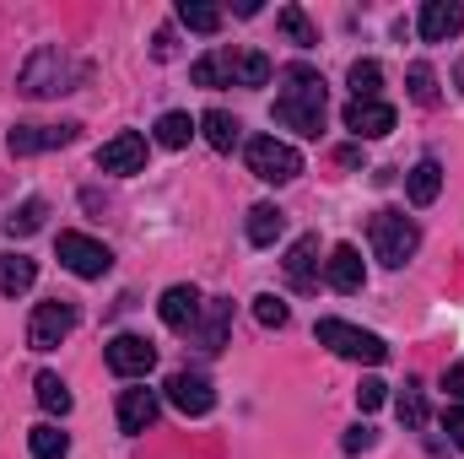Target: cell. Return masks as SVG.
<instances>
[{
  "label": "cell",
  "instance_id": "obj_1",
  "mask_svg": "<svg viewBox=\"0 0 464 459\" xmlns=\"http://www.w3.org/2000/svg\"><path fill=\"white\" fill-rule=\"evenodd\" d=\"M276 124H286V130H297V135H319V130H324V76H319L314 65H286V71H281Z\"/></svg>",
  "mask_w": 464,
  "mask_h": 459
},
{
  "label": "cell",
  "instance_id": "obj_2",
  "mask_svg": "<svg viewBox=\"0 0 464 459\" xmlns=\"http://www.w3.org/2000/svg\"><path fill=\"white\" fill-rule=\"evenodd\" d=\"M76 82H82V65H76L60 44L33 49V60L22 65V93H27V98H54V93H71Z\"/></svg>",
  "mask_w": 464,
  "mask_h": 459
},
{
  "label": "cell",
  "instance_id": "obj_3",
  "mask_svg": "<svg viewBox=\"0 0 464 459\" xmlns=\"http://www.w3.org/2000/svg\"><path fill=\"white\" fill-rule=\"evenodd\" d=\"M367 238H372V254H378L389 270H400V265L421 249V228H416L405 211H378V217L367 222Z\"/></svg>",
  "mask_w": 464,
  "mask_h": 459
},
{
  "label": "cell",
  "instance_id": "obj_4",
  "mask_svg": "<svg viewBox=\"0 0 464 459\" xmlns=\"http://www.w3.org/2000/svg\"><path fill=\"white\" fill-rule=\"evenodd\" d=\"M243 157H248V173L265 179V184H292V179L303 173L297 146H286V141H276V135H254Z\"/></svg>",
  "mask_w": 464,
  "mask_h": 459
},
{
  "label": "cell",
  "instance_id": "obj_5",
  "mask_svg": "<svg viewBox=\"0 0 464 459\" xmlns=\"http://www.w3.org/2000/svg\"><path fill=\"white\" fill-rule=\"evenodd\" d=\"M319 346H330V351L346 356V362H367V367H378V362L389 356V346L378 341L372 330H356L346 319H319Z\"/></svg>",
  "mask_w": 464,
  "mask_h": 459
},
{
  "label": "cell",
  "instance_id": "obj_6",
  "mask_svg": "<svg viewBox=\"0 0 464 459\" xmlns=\"http://www.w3.org/2000/svg\"><path fill=\"white\" fill-rule=\"evenodd\" d=\"M76 319H82V314H76V303H65V298L38 303L33 319H27V346H33V351H54V346L76 330Z\"/></svg>",
  "mask_w": 464,
  "mask_h": 459
},
{
  "label": "cell",
  "instance_id": "obj_7",
  "mask_svg": "<svg viewBox=\"0 0 464 459\" xmlns=\"http://www.w3.org/2000/svg\"><path fill=\"white\" fill-rule=\"evenodd\" d=\"M60 265L82 281H98V276H109L114 254H109V243H98L87 232H60Z\"/></svg>",
  "mask_w": 464,
  "mask_h": 459
},
{
  "label": "cell",
  "instance_id": "obj_8",
  "mask_svg": "<svg viewBox=\"0 0 464 459\" xmlns=\"http://www.w3.org/2000/svg\"><path fill=\"white\" fill-rule=\"evenodd\" d=\"M76 141V124H16L5 135L11 157H33V151H54V146H71Z\"/></svg>",
  "mask_w": 464,
  "mask_h": 459
},
{
  "label": "cell",
  "instance_id": "obj_9",
  "mask_svg": "<svg viewBox=\"0 0 464 459\" xmlns=\"http://www.w3.org/2000/svg\"><path fill=\"white\" fill-rule=\"evenodd\" d=\"M98 168L103 173H140L146 168V135H135V130H119L114 141H103L98 146Z\"/></svg>",
  "mask_w": 464,
  "mask_h": 459
},
{
  "label": "cell",
  "instance_id": "obj_10",
  "mask_svg": "<svg viewBox=\"0 0 464 459\" xmlns=\"http://www.w3.org/2000/svg\"><path fill=\"white\" fill-rule=\"evenodd\" d=\"M109 367H114L119 378H146L157 367V346L146 341V336H114L109 341Z\"/></svg>",
  "mask_w": 464,
  "mask_h": 459
},
{
  "label": "cell",
  "instance_id": "obj_11",
  "mask_svg": "<svg viewBox=\"0 0 464 459\" xmlns=\"http://www.w3.org/2000/svg\"><path fill=\"white\" fill-rule=\"evenodd\" d=\"M168 400H173L184 416H211L217 389H211V378H206V373H173V378H168Z\"/></svg>",
  "mask_w": 464,
  "mask_h": 459
},
{
  "label": "cell",
  "instance_id": "obj_12",
  "mask_svg": "<svg viewBox=\"0 0 464 459\" xmlns=\"http://www.w3.org/2000/svg\"><path fill=\"white\" fill-rule=\"evenodd\" d=\"M416 27H421L427 44H449V38L464 33V5L459 0H427L421 16H416Z\"/></svg>",
  "mask_w": 464,
  "mask_h": 459
},
{
  "label": "cell",
  "instance_id": "obj_13",
  "mask_svg": "<svg viewBox=\"0 0 464 459\" xmlns=\"http://www.w3.org/2000/svg\"><path fill=\"white\" fill-rule=\"evenodd\" d=\"M200 308H206V298H200V287H189V281L168 287V292H162V303H157V314H162V325H168V330H195Z\"/></svg>",
  "mask_w": 464,
  "mask_h": 459
},
{
  "label": "cell",
  "instance_id": "obj_14",
  "mask_svg": "<svg viewBox=\"0 0 464 459\" xmlns=\"http://www.w3.org/2000/svg\"><path fill=\"white\" fill-rule=\"evenodd\" d=\"M227 330H232V298H206V308H200V319H195V346L200 351H222L227 346Z\"/></svg>",
  "mask_w": 464,
  "mask_h": 459
},
{
  "label": "cell",
  "instance_id": "obj_15",
  "mask_svg": "<svg viewBox=\"0 0 464 459\" xmlns=\"http://www.w3.org/2000/svg\"><path fill=\"white\" fill-rule=\"evenodd\" d=\"M286 287L292 292H314L319 287V238L314 232L286 249Z\"/></svg>",
  "mask_w": 464,
  "mask_h": 459
},
{
  "label": "cell",
  "instance_id": "obj_16",
  "mask_svg": "<svg viewBox=\"0 0 464 459\" xmlns=\"http://www.w3.org/2000/svg\"><path fill=\"white\" fill-rule=\"evenodd\" d=\"M346 130L356 141H378V135H389L394 130V109L389 103H346Z\"/></svg>",
  "mask_w": 464,
  "mask_h": 459
},
{
  "label": "cell",
  "instance_id": "obj_17",
  "mask_svg": "<svg viewBox=\"0 0 464 459\" xmlns=\"http://www.w3.org/2000/svg\"><path fill=\"white\" fill-rule=\"evenodd\" d=\"M324 281H330L335 292H362V287H367V265H362V254H356L351 243H341V249L324 259Z\"/></svg>",
  "mask_w": 464,
  "mask_h": 459
},
{
  "label": "cell",
  "instance_id": "obj_18",
  "mask_svg": "<svg viewBox=\"0 0 464 459\" xmlns=\"http://www.w3.org/2000/svg\"><path fill=\"white\" fill-rule=\"evenodd\" d=\"M157 422V389H124L119 395V433H146Z\"/></svg>",
  "mask_w": 464,
  "mask_h": 459
},
{
  "label": "cell",
  "instance_id": "obj_19",
  "mask_svg": "<svg viewBox=\"0 0 464 459\" xmlns=\"http://www.w3.org/2000/svg\"><path fill=\"white\" fill-rule=\"evenodd\" d=\"M438 190H443V162H438V157H421V162L405 173V195H411V206H432Z\"/></svg>",
  "mask_w": 464,
  "mask_h": 459
},
{
  "label": "cell",
  "instance_id": "obj_20",
  "mask_svg": "<svg viewBox=\"0 0 464 459\" xmlns=\"http://www.w3.org/2000/svg\"><path fill=\"white\" fill-rule=\"evenodd\" d=\"M227 71H232V87H270V76H276V65H270L259 49L227 54Z\"/></svg>",
  "mask_w": 464,
  "mask_h": 459
},
{
  "label": "cell",
  "instance_id": "obj_21",
  "mask_svg": "<svg viewBox=\"0 0 464 459\" xmlns=\"http://www.w3.org/2000/svg\"><path fill=\"white\" fill-rule=\"evenodd\" d=\"M33 281H38V265H33L27 254H0V292H5V298L27 292Z\"/></svg>",
  "mask_w": 464,
  "mask_h": 459
},
{
  "label": "cell",
  "instance_id": "obj_22",
  "mask_svg": "<svg viewBox=\"0 0 464 459\" xmlns=\"http://www.w3.org/2000/svg\"><path fill=\"white\" fill-rule=\"evenodd\" d=\"M281 232H286V211H281V206H254V211H248V243L270 249Z\"/></svg>",
  "mask_w": 464,
  "mask_h": 459
},
{
  "label": "cell",
  "instance_id": "obj_23",
  "mask_svg": "<svg viewBox=\"0 0 464 459\" xmlns=\"http://www.w3.org/2000/svg\"><path fill=\"white\" fill-rule=\"evenodd\" d=\"M33 395H38V405H44L49 416H65V411H71V389H65L60 373H38V378H33Z\"/></svg>",
  "mask_w": 464,
  "mask_h": 459
},
{
  "label": "cell",
  "instance_id": "obj_24",
  "mask_svg": "<svg viewBox=\"0 0 464 459\" xmlns=\"http://www.w3.org/2000/svg\"><path fill=\"white\" fill-rule=\"evenodd\" d=\"M237 130H243V124H237L227 109H211V114H200V135H206L217 151H232V146H237Z\"/></svg>",
  "mask_w": 464,
  "mask_h": 459
},
{
  "label": "cell",
  "instance_id": "obj_25",
  "mask_svg": "<svg viewBox=\"0 0 464 459\" xmlns=\"http://www.w3.org/2000/svg\"><path fill=\"white\" fill-rule=\"evenodd\" d=\"M383 87V65L378 60H356L351 65V103H372Z\"/></svg>",
  "mask_w": 464,
  "mask_h": 459
},
{
  "label": "cell",
  "instance_id": "obj_26",
  "mask_svg": "<svg viewBox=\"0 0 464 459\" xmlns=\"http://www.w3.org/2000/svg\"><path fill=\"white\" fill-rule=\"evenodd\" d=\"M27 444H33V459H65L71 454V438H65L54 422H38V427L27 433Z\"/></svg>",
  "mask_w": 464,
  "mask_h": 459
},
{
  "label": "cell",
  "instance_id": "obj_27",
  "mask_svg": "<svg viewBox=\"0 0 464 459\" xmlns=\"http://www.w3.org/2000/svg\"><path fill=\"white\" fill-rule=\"evenodd\" d=\"M179 22H184L189 33H217V27H222V11L206 5V0H179Z\"/></svg>",
  "mask_w": 464,
  "mask_h": 459
},
{
  "label": "cell",
  "instance_id": "obj_28",
  "mask_svg": "<svg viewBox=\"0 0 464 459\" xmlns=\"http://www.w3.org/2000/svg\"><path fill=\"white\" fill-rule=\"evenodd\" d=\"M405 87H411V98H416L421 109H432V103L443 98V93H438V71H432V65H411V71H405Z\"/></svg>",
  "mask_w": 464,
  "mask_h": 459
},
{
  "label": "cell",
  "instance_id": "obj_29",
  "mask_svg": "<svg viewBox=\"0 0 464 459\" xmlns=\"http://www.w3.org/2000/svg\"><path fill=\"white\" fill-rule=\"evenodd\" d=\"M195 87H232V71H227V54H200L195 60Z\"/></svg>",
  "mask_w": 464,
  "mask_h": 459
},
{
  "label": "cell",
  "instance_id": "obj_30",
  "mask_svg": "<svg viewBox=\"0 0 464 459\" xmlns=\"http://www.w3.org/2000/svg\"><path fill=\"white\" fill-rule=\"evenodd\" d=\"M44 217H49V206H44V200H22V206L11 211L5 232H11V238H27V232H38V228H44Z\"/></svg>",
  "mask_w": 464,
  "mask_h": 459
},
{
  "label": "cell",
  "instance_id": "obj_31",
  "mask_svg": "<svg viewBox=\"0 0 464 459\" xmlns=\"http://www.w3.org/2000/svg\"><path fill=\"white\" fill-rule=\"evenodd\" d=\"M189 135H195V119L189 114H162L157 119V141H162V146L179 151V146H189Z\"/></svg>",
  "mask_w": 464,
  "mask_h": 459
},
{
  "label": "cell",
  "instance_id": "obj_32",
  "mask_svg": "<svg viewBox=\"0 0 464 459\" xmlns=\"http://www.w3.org/2000/svg\"><path fill=\"white\" fill-rule=\"evenodd\" d=\"M254 319H259L265 330H281V325L292 319V308H286L276 292H259V298H254Z\"/></svg>",
  "mask_w": 464,
  "mask_h": 459
},
{
  "label": "cell",
  "instance_id": "obj_33",
  "mask_svg": "<svg viewBox=\"0 0 464 459\" xmlns=\"http://www.w3.org/2000/svg\"><path fill=\"white\" fill-rule=\"evenodd\" d=\"M394 405H400V422H405V427H421V422H427V395H421V384H405Z\"/></svg>",
  "mask_w": 464,
  "mask_h": 459
},
{
  "label": "cell",
  "instance_id": "obj_34",
  "mask_svg": "<svg viewBox=\"0 0 464 459\" xmlns=\"http://www.w3.org/2000/svg\"><path fill=\"white\" fill-rule=\"evenodd\" d=\"M281 33H286L292 44H303V49H308V44H319V33L308 27V16H303L297 5H286V11H281Z\"/></svg>",
  "mask_w": 464,
  "mask_h": 459
},
{
  "label": "cell",
  "instance_id": "obj_35",
  "mask_svg": "<svg viewBox=\"0 0 464 459\" xmlns=\"http://www.w3.org/2000/svg\"><path fill=\"white\" fill-rule=\"evenodd\" d=\"M383 400H389V384H383V378H362V384H356V405H362V411H378Z\"/></svg>",
  "mask_w": 464,
  "mask_h": 459
},
{
  "label": "cell",
  "instance_id": "obj_36",
  "mask_svg": "<svg viewBox=\"0 0 464 459\" xmlns=\"http://www.w3.org/2000/svg\"><path fill=\"white\" fill-rule=\"evenodd\" d=\"M362 449H372V427H351L346 433V454H362Z\"/></svg>",
  "mask_w": 464,
  "mask_h": 459
},
{
  "label": "cell",
  "instance_id": "obj_37",
  "mask_svg": "<svg viewBox=\"0 0 464 459\" xmlns=\"http://www.w3.org/2000/svg\"><path fill=\"white\" fill-rule=\"evenodd\" d=\"M443 389H449L454 400H464V362H454V367L443 373Z\"/></svg>",
  "mask_w": 464,
  "mask_h": 459
},
{
  "label": "cell",
  "instance_id": "obj_38",
  "mask_svg": "<svg viewBox=\"0 0 464 459\" xmlns=\"http://www.w3.org/2000/svg\"><path fill=\"white\" fill-rule=\"evenodd\" d=\"M443 427H449V438H454V444L464 449V405H454V411L443 416Z\"/></svg>",
  "mask_w": 464,
  "mask_h": 459
},
{
  "label": "cell",
  "instance_id": "obj_39",
  "mask_svg": "<svg viewBox=\"0 0 464 459\" xmlns=\"http://www.w3.org/2000/svg\"><path fill=\"white\" fill-rule=\"evenodd\" d=\"M459 87H464V65H459Z\"/></svg>",
  "mask_w": 464,
  "mask_h": 459
}]
</instances>
